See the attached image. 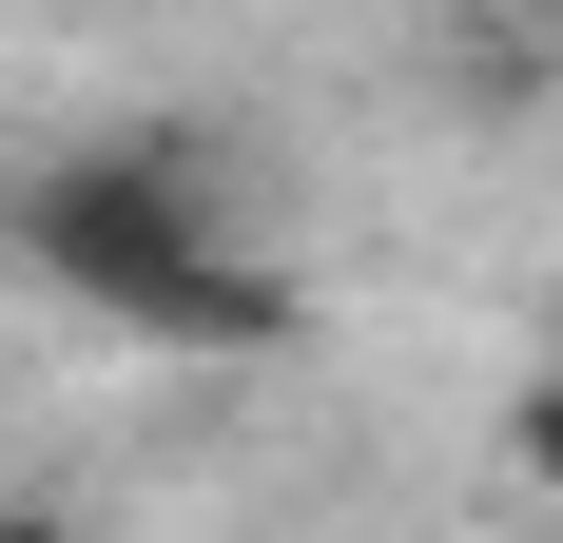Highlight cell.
I'll return each instance as SVG.
<instances>
[{"label":"cell","mask_w":563,"mask_h":543,"mask_svg":"<svg viewBox=\"0 0 563 543\" xmlns=\"http://www.w3.org/2000/svg\"><path fill=\"white\" fill-rule=\"evenodd\" d=\"M0 253L40 272L58 311H98L117 350H175V369H253V350L311 330V291L253 253V214H233L214 136H175V117L58 136V156L0 195Z\"/></svg>","instance_id":"cell-1"},{"label":"cell","mask_w":563,"mask_h":543,"mask_svg":"<svg viewBox=\"0 0 563 543\" xmlns=\"http://www.w3.org/2000/svg\"><path fill=\"white\" fill-rule=\"evenodd\" d=\"M506 466H525V505L563 524V369H525V388H506Z\"/></svg>","instance_id":"cell-2"},{"label":"cell","mask_w":563,"mask_h":543,"mask_svg":"<svg viewBox=\"0 0 563 543\" xmlns=\"http://www.w3.org/2000/svg\"><path fill=\"white\" fill-rule=\"evenodd\" d=\"M0 543H78V524H58V505H0Z\"/></svg>","instance_id":"cell-3"},{"label":"cell","mask_w":563,"mask_h":543,"mask_svg":"<svg viewBox=\"0 0 563 543\" xmlns=\"http://www.w3.org/2000/svg\"><path fill=\"white\" fill-rule=\"evenodd\" d=\"M428 20H525V0H428Z\"/></svg>","instance_id":"cell-4"}]
</instances>
